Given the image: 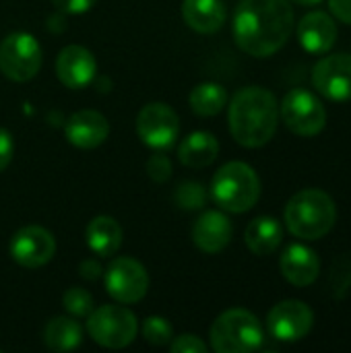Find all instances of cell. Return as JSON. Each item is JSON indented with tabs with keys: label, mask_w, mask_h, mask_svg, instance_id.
<instances>
[{
	"label": "cell",
	"mask_w": 351,
	"mask_h": 353,
	"mask_svg": "<svg viewBox=\"0 0 351 353\" xmlns=\"http://www.w3.org/2000/svg\"><path fill=\"white\" fill-rule=\"evenodd\" d=\"M81 277H85L89 281H95V279L101 277V267L95 261H85V263H81Z\"/></svg>",
	"instance_id": "33"
},
{
	"label": "cell",
	"mask_w": 351,
	"mask_h": 353,
	"mask_svg": "<svg viewBox=\"0 0 351 353\" xmlns=\"http://www.w3.org/2000/svg\"><path fill=\"white\" fill-rule=\"evenodd\" d=\"M211 196L228 213H246L261 196V180L248 163L230 161L213 176Z\"/></svg>",
	"instance_id": "4"
},
{
	"label": "cell",
	"mask_w": 351,
	"mask_h": 353,
	"mask_svg": "<svg viewBox=\"0 0 351 353\" xmlns=\"http://www.w3.org/2000/svg\"><path fill=\"white\" fill-rule=\"evenodd\" d=\"M281 240H283V228L275 217L269 215L252 219L244 232V242L250 248V252L257 256L273 254L281 246Z\"/></svg>",
	"instance_id": "20"
},
{
	"label": "cell",
	"mask_w": 351,
	"mask_h": 353,
	"mask_svg": "<svg viewBox=\"0 0 351 353\" xmlns=\"http://www.w3.org/2000/svg\"><path fill=\"white\" fill-rule=\"evenodd\" d=\"M230 132L238 145L246 149H259L267 145L279 124V103L275 95L259 85L240 89L228 112Z\"/></svg>",
	"instance_id": "2"
},
{
	"label": "cell",
	"mask_w": 351,
	"mask_h": 353,
	"mask_svg": "<svg viewBox=\"0 0 351 353\" xmlns=\"http://www.w3.org/2000/svg\"><path fill=\"white\" fill-rule=\"evenodd\" d=\"M139 323L134 312L124 306L108 304L101 308H93L87 316V333L89 337L108 350H122L130 345L137 337Z\"/></svg>",
	"instance_id": "6"
},
{
	"label": "cell",
	"mask_w": 351,
	"mask_h": 353,
	"mask_svg": "<svg viewBox=\"0 0 351 353\" xmlns=\"http://www.w3.org/2000/svg\"><path fill=\"white\" fill-rule=\"evenodd\" d=\"M283 217L288 230L296 238L314 242L333 230L337 221V207L325 190L306 188L290 199Z\"/></svg>",
	"instance_id": "3"
},
{
	"label": "cell",
	"mask_w": 351,
	"mask_h": 353,
	"mask_svg": "<svg viewBox=\"0 0 351 353\" xmlns=\"http://www.w3.org/2000/svg\"><path fill=\"white\" fill-rule=\"evenodd\" d=\"M232 234V221L221 211H205L192 228V240L197 248L207 254L221 252L230 244Z\"/></svg>",
	"instance_id": "18"
},
{
	"label": "cell",
	"mask_w": 351,
	"mask_h": 353,
	"mask_svg": "<svg viewBox=\"0 0 351 353\" xmlns=\"http://www.w3.org/2000/svg\"><path fill=\"white\" fill-rule=\"evenodd\" d=\"M137 132L141 141L155 149H170L180 134V118L168 103H147L137 118Z\"/></svg>",
	"instance_id": "10"
},
{
	"label": "cell",
	"mask_w": 351,
	"mask_h": 353,
	"mask_svg": "<svg viewBox=\"0 0 351 353\" xmlns=\"http://www.w3.org/2000/svg\"><path fill=\"white\" fill-rule=\"evenodd\" d=\"M279 269L292 285L308 288L321 275V259L304 244H290L279 259Z\"/></svg>",
	"instance_id": "16"
},
{
	"label": "cell",
	"mask_w": 351,
	"mask_h": 353,
	"mask_svg": "<svg viewBox=\"0 0 351 353\" xmlns=\"http://www.w3.org/2000/svg\"><path fill=\"white\" fill-rule=\"evenodd\" d=\"M300 46L308 54H327L337 41V23L323 10H312L298 23Z\"/></svg>",
	"instance_id": "17"
},
{
	"label": "cell",
	"mask_w": 351,
	"mask_h": 353,
	"mask_svg": "<svg viewBox=\"0 0 351 353\" xmlns=\"http://www.w3.org/2000/svg\"><path fill=\"white\" fill-rule=\"evenodd\" d=\"M228 103V91L219 83H201L190 91V108L197 116H217Z\"/></svg>",
	"instance_id": "24"
},
{
	"label": "cell",
	"mask_w": 351,
	"mask_h": 353,
	"mask_svg": "<svg viewBox=\"0 0 351 353\" xmlns=\"http://www.w3.org/2000/svg\"><path fill=\"white\" fill-rule=\"evenodd\" d=\"M56 74L64 87L83 89L95 79L97 60L83 46H66L56 58Z\"/></svg>",
	"instance_id": "14"
},
{
	"label": "cell",
	"mask_w": 351,
	"mask_h": 353,
	"mask_svg": "<svg viewBox=\"0 0 351 353\" xmlns=\"http://www.w3.org/2000/svg\"><path fill=\"white\" fill-rule=\"evenodd\" d=\"M43 341L48 350L54 352H70L77 350L83 341V329L77 321L68 316H56L46 325Z\"/></svg>",
	"instance_id": "23"
},
{
	"label": "cell",
	"mask_w": 351,
	"mask_h": 353,
	"mask_svg": "<svg viewBox=\"0 0 351 353\" xmlns=\"http://www.w3.org/2000/svg\"><path fill=\"white\" fill-rule=\"evenodd\" d=\"M103 283L108 294L118 304H137L147 296L149 275L139 261L130 256H118L106 269Z\"/></svg>",
	"instance_id": "9"
},
{
	"label": "cell",
	"mask_w": 351,
	"mask_h": 353,
	"mask_svg": "<svg viewBox=\"0 0 351 353\" xmlns=\"http://www.w3.org/2000/svg\"><path fill=\"white\" fill-rule=\"evenodd\" d=\"M147 174H149L151 180H155L159 184L170 180V176H172V161H170V157L163 155V153H155L147 161Z\"/></svg>",
	"instance_id": "28"
},
{
	"label": "cell",
	"mask_w": 351,
	"mask_h": 353,
	"mask_svg": "<svg viewBox=\"0 0 351 353\" xmlns=\"http://www.w3.org/2000/svg\"><path fill=\"white\" fill-rule=\"evenodd\" d=\"M85 242L97 256H112L122 246V228L114 217L99 215L89 221L85 230Z\"/></svg>",
	"instance_id": "21"
},
{
	"label": "cell",
	"mask_w": 351,
	"mask_h": 353,
	"mask_svg": "<svg viewBox=\"0 0 351 353\" xmlns=\"http://www.w3.org/2000/svg\"><path fill=\"white\" fill-rule=\"evenodd\" d=\"M64 134L68 143L79 149H95L106 143L110 134V124L106 116L95 110H79L66 120Z\"/></svg>",
	"instance_id": "15"
},
{
	"label": "cell",
	"mask_w": 351,
	"mask_h": 353,
	"mask_svg": "<svg viewBox=\"0 0 351 353\" xmlns=\"http://www.w3.org/2000/svg\"><path fill=\"white\" fill-rule=\"evenodd\" d=\"M314 325V312L308 304L300 300H283L269 310L267 329L271 337L283 343H294L304 339Z\"/></svg>",
	"instance_id": "11"
},
{
	"label": "cell",
	"mask_w": 351,
	"mask_h": 353,
	"mask_svg": "<svg viewBox=\"0 0 351 353\" xmlns=\"http://www.w3.org/2000/svg\"><path fill=\"white\" fill-rule=\"evenodd\" d=\"M219 155V143L211 132L205 130H197L192 134H188L180 149H178V159L186 165V168H207L211 165Z\"/></svg>",
	"instance_id": "22"
},
{
	"label": "cell",
	"mask_w": 351,
	"mask_h": 353,
	"mask_svg": "<svg viewBox=\"0 0 351 353\" xmlns=\"http://www.w3.org/2000/svg\"><path fill=\"white\" fill-rule=\"evenodd\" d=\"M41 68V48L31 33L14 31L0 43V70L6 79L25 83Z\"/></svg>",
	"instance_id": "8"
},
{
	"label": "cell",
	"mask_w": 351,
	"mask_h": 353,
	"mask_svg": "<svg viewBox=\"0 0 351 353\" xmlns=\"http://www.w3.org/2000/svg\"><path fill=\"white\" fill-rule=\"evenodd\" d=\"M333 17L345 25H351V0H329Z\"/></svg>",
	"instance_id": "32"
},
{
	"label": "cell",
	"mask_w": 351,
	"mask_h": 353,
	"mask_svg": "<svg viewBox=\"0 0 351 353\" xmlns=\"http://www.w3.org/2000/svg\"><path fill=\"white\" fill-rule=\"evenodd\" d=\"M209 337L217 353H250L263 345L265 331L250 310L232 308L215 319Z\"/></svg>",
	"instance_id": "5"
},
{
	"label": "cell",
	"mask_w": 351,
	"mask_h": 353,
	"mask_svg": "<svg viewBox=\"0 0 351 353\" xmlns=\"http://www.w3.org/2000/svg\"><path fill=\"white\" fill-rule=\"evenodd\" d=\"M56 254L54 236L41 225L21 228L10 240V256L25 269H39L48 265Z\"/></svg>",
	"instance_id": "12"
},
{
	"label": "cell",
	"mask_w": 351,
	"mask_h": 353,
	"mask_svg": "<svg viewBox=\"0 0 351 353\" xmlns=\"http://www.w3.org/2000/svg\"><path fill=\"white\" fill-rule=\"evenodd\" d=\"M14 155V141L6 128H0V172H4Z\"/></svg>",
	"instance_id": "31"
},
{
	"label": "cell",
	"mask_w": 351,
	"mask_h": 353,
	"mask_svg": "<svg viewBox=\"0 0 351 353\" xmlns=\"http://www.w3.org/2000/svg\"><path fill=\"white\" fill-rule=\"evenodd\" d=\"M292 4H298V6H317L321 4L323 0H290Z\"/></svg>",
	"instance_id": "34"
},
{
	"label": "cell",
	"mask_w": 351,
	"mask_h": 353,
	"mask_svg": "<svg viewBox=\"0 0 351 353\" xmlns=\"http://www.w3.org/2000/svg\"><path fill=\"white\" fill-rule=\"evenodd\" d=\"M174 203L186 211L201 209L207 203V188L201 182H182L174 192Z\"/></svg>",
	"instance_id": "25"
},
{
	"label": "cell",
	"mask_w": 351,
	"mask_h": 353,
	"mask_svg": "<svg viewBox=\"0 0 351 353\" xmlns=\"http://www.w3.org/2000/svg\"><path fill=\"white\" fill-rule=\"evenodd\" d=\"M172 333H174L172 325L161 316H149L143 323V337L151 345H157V347L168 345L172 341Z\"/></svg>",
	"instance_id": "27"
},
{
	"label": "cell",
	"mask_w": 351,
	"mask_h": 353,
	"mask_svg": "<svg viewBox=\"0 0 351 353\" xmlns=\"http://www.w3.org/2000/svg\"><path fill=\"white\" fill-rule=\"evenodd\" d=\"M279 114L285 126L298 137H317L327 126V110L323 101L308 89H292L285 93Z\"/></svg>",
	"instance_id": "7"
},
{
	"label": "cell",
	"mask_w": 351,
	"mask_h": 353,
	"mask_svg": "<svg viewBox=\"0 0 351 353\" xmlns=\"http://www.w3.org/2000/svg\"><path fill=\"white\" fill-rule=\"evenodd\" d=\"M62 306H64V310L68 314H72L77 319H87L93 312V308H95L91 294L87 290H83V288L66 290L64 296H62Z\"/></svg>",
	"instance_id": "26"
},
{
	"label": "cell",
	"mask_w": 351,
	"mask_h": 353,
	"mask_svg": "<svg viewBox=\"0 0 351 353\" xmlns=\"http://www.w3.org/2000/svg\"><path fill=\"white\" fill-rule=\"evenodd\" d=\"M294 31L290 0H240L234 12V39L254 58L279 52Z\"/></svg>",
	"instance_id": "1"
},
{
	"label": "cell",
	"mask_w": 351,
	"mask_h": 353,
	"mask_svg": "<svg viewBox=\"0 0 351 353\" xmlns=\"http://www.w3.org/2000/svg\"><path fill=\"white\" fill-rule=\"evenodd\" d=\"M314 89L331 101L351 99V54H331L312 68Z\"/></svg>",
	"instance_id": "13"
},
{
	"label": "cell",
	"mask_w": 351,
	"mask_h": 353,
	"mask_svg": "<svg viewBox=\"0 0 351 353\" xmlns=\"http://www.w3.org/2000/svg\"><path fill=\"white\" fill-rule=\"evenodd\" d=\"M52 4L56 6V10L64 14H83L91 10L95 0H52Z\"/></svg>",
	"instance_id": "30"
},
{
	"label": "cell",
	"mask_w": 351,
	"mask_h": 353,
	"mask_svg": "<svg viewBox=\"0 0 351 353\" xmlns=\"http://www.w3.org/2000/svg\"><path fill=\"white\" fill-rule=\"evenodd\" d=\"M170 350L174 353H207V345L201 341V337L197 335H180L172 341Z\"/></svg>",
	"instance_id": "29"
},
{
	"label": "cell",
	"mask_w": 351,
	"mask_h": 353,
	"mask_svg": "<svg viewBox=\"0 0 351 353\" xmlns=\"http://www.w3.org/2000/svg\"><path fill=\"white\" fill-rule=\"evenodd\" d=\"M228 10L223 0H184L182 19L184 23L205 35L219 31L225 23Z\"/></svg>",
	"instance_id": "19"
}]
</instances>
